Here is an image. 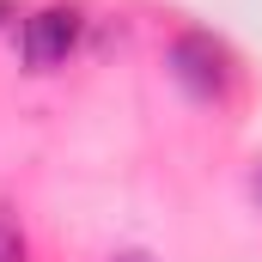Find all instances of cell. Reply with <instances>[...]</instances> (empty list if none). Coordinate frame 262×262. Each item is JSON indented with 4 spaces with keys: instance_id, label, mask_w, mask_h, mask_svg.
I'll return each instance as SVG.
<instances>
[{
    "instance_id": "1",
    "label": "cell",
    "mask_w": 262,
    "mask_h": 262,
    "mask_svg": "<svg viewBox=\"0 0 262 262\" xmlns=\"http://www.w3.org/2000/svg\"><path fill=\"white\" fill-rule=\"evenodd\" d=\"M171 73H177V85L195 92V98H226V85H232V61H226V49H220L207 31H183V37L171 43Z\"/></svg>"
},
{
    "instance_id": "2",
    "label": "cell",
    "mask_w": 262,
    "mask_h": 262,
    "mask_svg": "<svg viewBox=\"0 0 262 262\" xmlns=\"http://www.w3.org/2000/svg\"><path fill=\"white\" fill-rule=\"evenodd\" d=\"M73 43H79V12H73V6H43V12H31V18H25V37H18V49H25L31 67H61L67 55H73Z\"/></svg>"
},
{
    "instance_id": "3",
    "label": "cell",
    "mask_w": 262,
    "mask_h": 262,
    "mask_svg": "<svg viewBox=\"0 0 262 262\" xmlns=\"http://www.w3.org/2000/svg\"><path fill=\"white\" fill-rule=\"evenodd\" d=\"M0 262H25V232L12 213H0Z\"/></svg>"
},
{
    "instance_id": "4",
    "label": "cell",
    "mask_w": 262,
    "mask_h": 262,
    "mask_svg": "<svg viewBox=\"0 0 262 262\" xmlns=\"http://www.w3.org/2000/svg\"><path fill=\"white\" fill-rule=\"evenodd\" d=\"M116 262H152V256H146V250H122Z\"/></svg>"
},
{
    "instance_id": "5",
    "label": "cell",
    "mask_w": 262,
    "mask_h": 262,
    "mask_svg": "<svg viewBox=\"0 0 262 262\" xmlns=\"http://www.w3.org/2000/svg\"><path fill=\"white\" fill-rule=\"evenodd\" d=\"M6 18H12V0H0V25H6Z\"/></svg>"
}]
</instances>
